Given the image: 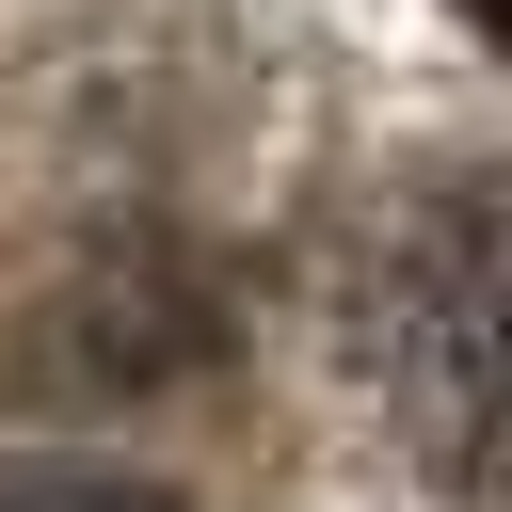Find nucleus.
Wrapping results in <instances>:
<instances>
[{
    "label": "nucleus",
    "instance_id": "f03ea898",
    "mask_svg": "<svg viewBox=\"0 0 512 512\" xmlns=\"http://www.w3.org/2000/svg\"><path fill=\"white\" fill-rule=\"evenodd\" d=\"M0 512H176L160 480H128V464H16L0 480Z\"/></svg>",
    "mask_w": 512,
    "mask_h": 512
},
{
    "label": "nucleus",
    "instance_id": "f257e3e1",
    "mask_svg": "<svg viewBox=\"0 0 512 512\" xmlns=\"http://www.w3.org/2000/svg\"><path fill=\"white\" fill-rule=\"evenodd\" d=\"M352 352L384 432L448 496H512V160L400 192V224L352 272Z\"/></svg>",
    "mask_w": 512,
    "mask_h": 512
},
{
    "label": "nucleus",
    "instance_id": "7ed1b4c3",
    "mask_svg": "<svg viewBox=\"0 0 512 512\" xmlns=\"http://www.w3.org/2000/svg\"><path fill=\"white\" fill-rule=\"evenodd\" d=\"M480 32H496V48H512V0H480Z\"/></svg>",
    "mask_w": 512,
    "mask_h": 512
}]
</instances>
